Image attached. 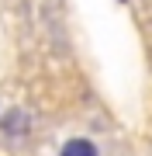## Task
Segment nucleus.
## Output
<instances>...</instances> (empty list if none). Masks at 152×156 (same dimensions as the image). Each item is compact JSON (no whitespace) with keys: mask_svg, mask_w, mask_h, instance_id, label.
<instances>
[{"mask_svg":"<svg viewBox=\"0 0 152 156\" xmlns=\"http://www.w3.org/2000/svg\"><path fill=\"white\" fill-rule=\"evenodd\" d=\"M59 156H100V149H97L93 139H83V135H73V139L62 142Z\"/></svg>","mask_w":152,"mask_h":156,"instance_id":"obj_2","label":"nucleus"},{"mask_svg":"<svg viewBox=\"0 0 152 156\" xmlns=\"http://www.w3.org/2000/svg\"><path fill=\"white\" fill-rule=\"evenodd\" d=\"M28 128H31V118L24 115V108H7L0 115V132L7 139H21V135H28Z\"/></svg>","mask_w":152,"mask_h":156,"instance_id":"obj_1","label":"nucleus"},{"mask_svg":"<svg viewBox=\"0 0 152 156\" xmlns=\"http://www.w3.org/2000/svg\"><path fill=\"white\" fill-rule=\"evenodd\" d=\"M121 4H124V0H121Z\"/></svg>","mask_w":152,"mask_h":156,"instance_id":"obj_3","label":"nucleus"}]
</instances>
